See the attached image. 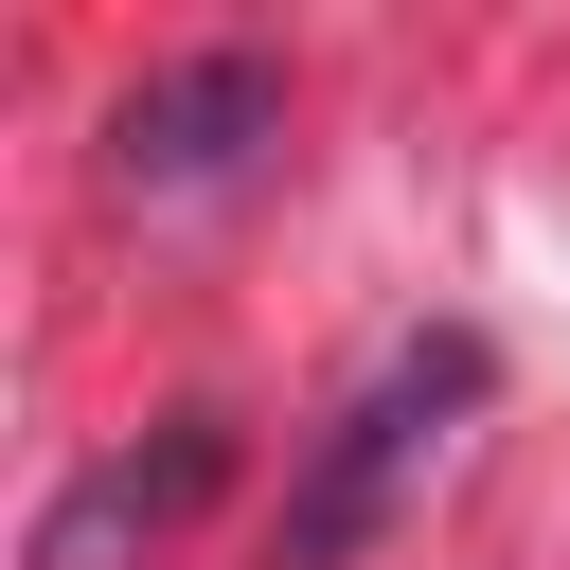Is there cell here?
Listing matches in <instances>:
<instances>
[{"label":"cell","mask_w":570,"mask_h":570,"mask_svg":"<svg viewBox=\"0 0 570 570\" xmlns=\"http://www.w3.org/2000/svg\"><path fill=\"white\" fill-rule=\"evenodd\" d=\"M267 142H285V71H267L249 36L160 53V71L107 107V178H125V196H214V178H249Z\"/></svg>","instance_id":"cell-2"},{"label":"cell","mask_w":570,"mask_h":570,"mask_svg":"<svg viewBox=\"0 0 570 570\" xmlns=\"http://www.w3.org/2000/svg\"><path fill=\"white\" fill-rule=\"evenodd\" d=\"M481 392H499V356H481L463 321L392 338V356L356 374V410L303 445V481H285V517H267V570H338V552H356V534H374V517H392V499L445 463V428H463Z\"/></svg>","instance_id":"cell-1"},{"label":"cell","mask_w":570,"mask_h":570,"mask_svg":"<svg viewBox=\"0 0 570 570\" xmlns=\"http://www.w3.org/2000/svg\"><path fill=\"white\" fill-rule=\"evenodd\" d=\"M214 481H232V410H160V428L107 445L89 481H53V517H36L18 570H142V552H178V534L214 517Z\"/></svg>","instance_id":"cell-3"}]
</instances>
